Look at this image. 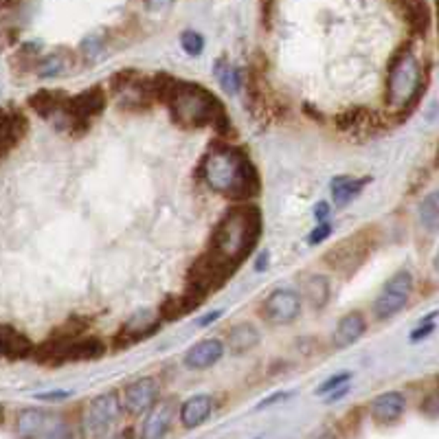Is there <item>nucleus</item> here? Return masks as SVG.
<instances>
[{
    "mask_svg": "<svg viewBox=\"0 0 439 439\" xmlns=\"http://www.w3.org/2000/svg\"><path fill=\"white\" fill-rule=\"evenodd\" d=\"M202 176L215 194L229 198H253L259 194V174L251 158L231 145L209 152L202 163Z\"/></svg>",
    "mask_w": 439,
    "mask_h": 439,
    "instance_id": "nucleus-1",
    "label": "nucleus"
},
{
    "mask_svg": "<svg viewBox=\"0 0 439 439\" xmlns=\"http://www.w3.org/2000/svg\"><path fill=\"white\" fill-rule=\"evenodd\" d=\"M165 104L169 106L171 119L183 128L215 125L220 132H226L231 125L224 106L220 104L217 97L198 84L174 82Z\"/></svg>",
    "mask_w": 439,
    "mask_h": 439,
    "instance_id": "nucleus-2",
    "label": "nucleus"
},
{
    "mask_svg": "<svg viewBox=\"0 0 439 439\" xmlns=\"http://www.w3.org/2000/svg\"><path fill=\"white\" fill-rule=\"evenodd\" d=\"M261 238V213L257 207H236L226 211V215L220 220L213 238H211V251L222 255L231 263H242L248 255L253 253Z\"/></svg>",
    "mask_w": 439,
    "mask_h": 439,
    "instance_id": "nucleus-3",
    "label": "nucleus"
},
{
    "mask_svg": "<svg viewBox=\"0 0 439 439\" xmlns=\"http://www.w3.org/2000/svg\"><path fill=\"white\" fill-rule=\"evenodd\" d=\"M422 95V70L411 51H402L389 64L387 104L395 110L411 108Z\"/></svg>",
    "mask_w": 439,
    "mask_h": 439,
    "instance_id": "nucleus-4",
    "label": "nucleus"
},
{
    "mask_svg": "<svg viewBox=\"0 0 439 439\" xmlns=\"http://www.w3.org/2000/svg\"><path fill=\"white\" fill-rule=\"evenodd\" d=\"M236 263H231L229 259H224L222 255H217L215 251H209L200 255L194 266L189 268V275H187V290L196 292V295L200 299H204L207 295H211V292L220 290L226 282L229 277L236 272Z\"/></svg>",
    "mask_w": 439,
    "mask_h": 439,
    "instance_id": "nucleus-5",
    "label": "nucleus"
},
{
    "mask_svg": "<svg viewBox=\"0 0 439 439\" xmlns=\"http://www.w3.org/2000/svg\"><path fill=\"white\" fill-rule=\"evenodd\" d=\"M104 106H106V93L97 86L88 88V91H84L75 97H66L60 112H57L64 119L60 125H70V130L75 125L88 128V123L101 114Z\"/></svg>",
    "mask_w": 439,
    "mask_h": 439,
    "instance_id": "nucleus-6",
    "label": "nucleus"
},
{
    "mask_svg": "<svg viewBox=\"0 0 439 439\" xmlns=\"http://www.w3.org/2000/svg\"><path fill=\"white\" fill-rule=\"evenodd\" d=\"M411 290H413V275L408 270H398L387 282V286L383 288V292H380L376 303H373L376 316L383 318V321L395 316L408 303Z\"/></svg>",
    "mask_w": 439,
    "mask_h": 439,
    "instance_id": "nucleus-7",
    "label": "nucleus"
},
{
    "mask_svg": "<svg viewBox=\"0 0 439 439\" xmlns=\"http://www.w3.org/2000/svg\"><path fill=\"white\" fill-rule=\"evenodd\" d=\"M121 413V404L114 393L97 395L86 404L82 413V426L86 435H104Z\"/></svg>",
    "mask_w": 439,
    "mask_h": 439,
    "instance_id": "nucleus-8",
    "label": "nucleus"
},
{
    "mask_svg": "<svg viewBox=\"0 0 439 439\" xmlns=\"http://www.w3.org/2000/svg\"><path fill=\"white\" fill-rule=\"evenodd\" d=\"M369 251H371V244L367 242V233H358L356 238L351 236V238H345L343 242L336 244L325 255V261L334 270L351 275L358 270V266L364 259H367Z\"/></svg>",
    "mask_w": 439,
    "mask_h": 439,
    "instance_id": "nucleus-9",
    "label": "nucleus"
},
{
    "mask_svg": "<svg viewBox=\"0 0 439 439\" xmlns=\"http://www.w3.org/2000/svg\"><path fill=\"white\" fill-rule=\"evenodd\" d=\"M18 433L22 437H70L72 433L60 415L40 411V408H26L18 415Z\"/></svg>",
    "mask_w": 439,
    "mask_h": 439,
    "instance_id": "nucleus-10",
    "label": "nucleus"
},
{
    "mask_svg": "<svg viewBox=\"0 0 439 439\" xmlns=\"http://www.w3.org/2000/svg\"><path fill=\"white\" fill-rule=\"evenodd\" d=\"M301 314V297L295 290H275L263 303V316L272 325H288Z\"/></svg>",
    "mask_w": 439,
    "mask_h": 439,
    "instance_id": "nucleus-11",
    "label": "nucleus"
},
{
    "mask_svg": "<svg viewBox=\"0 0 439 439\" xmlns=\"http://www.w3.org/2000/svg\"><path fill=\"white\" fill-rule=\"evenodd\" d=\"M106 354V345L97 336H77L68 341L60 351L55 354L53 364L62 362H82V360H97Z\"/></svg>",
    "mask_w": 439,
    "mask_h": 439,
    "instance_id": "nucleus-12",
    "label": "nucleus"
},
{
    "mask_svg": "<svg viewBox=\"0 0 439 439\" xmlns=\"http://www.w3.org/2000/svg\"><path fill=\"white\" fill-rule=\"evenodd\" d=\"M158 328H160V318H156L150 310L139 312L132 316L119 332H116L114 343H116V347H130V345H134L143 339H148V336H152Z\"/></svg>",
    "mask_w": 439,
    "mask_h": 439,
    "instance_id": "nucleus-13",
    "label": "nucleus"
},
{
    "mask_svg": "<svg viewBox=\"0 0 439 439\" xmlns=\"http://www.w3.org/2000/svg\"><path fill=\"white\" fill-rule=\"evenodd\" d=\"M158 398V385L154 378H141L137 383H132L123 391V406L125 411L141 415L156 402Z\"/></svg>",
    "mask_w": 439,
    "mask_h": 439,
    "instance_id": "nucleus-14",
    "label": "nucleus"
},
{
    "mask_svg": "<svg viewBox=\"0 0 439 439\" xmlns=\"http://www.w3.org/2000/svg\"><path fill=\"white\" fill-rule=\"evenodd\" d=\"M224 356V345L220 343L217 339H207V341H200L196 343L192 349L185 354V364L189 369H209L213 364Z\"/></svg>",
    "mask_w": 439,
    "mask_h": 439,
    "instance_id": "nucleus-15",
    "label": "nucleus"
},
{
    "mask_svg": "<svg viewBox=\"0 0 439 439\" xmlns=\"http://www.w3.org/2000/svg\"><path fill=\"white\" fill-rule=\"evenodd\" d=\"M404 408H406L404 395L398 393V391H389V393L378 395V398L371 402V417L378 424L387 426V424H393V422H398L402 417Z\"/></svg>",
    "mask_w": 439,
    "mask_h": 439,
    "instance_id": "nucleus-16",
    "label": "nucleus"
},
{
    "mask_svg": "<svg viewBox=\"0 0 439 439\" xmlns=\"http://www.w3.org/2000/svg\"><path fill=\"white\" fill-rule=\"evenodd\" d=\"M339 123H341L339 128L351 137H369V134H373V130L380 125L378 114L369 112V110H362V108H356V110H349V112L341 114Z\"/></svg>",
    "mask_w": 439,
    "mask_h": 439,
    "instance_id": "nucleus-17",
    "label": "nucleus"
},
{
    "mask_svg": "<svg viewBox=\"0 0 439 439\" xmlns=\"http://www.w3.org/2000/svg\"><path fill=\"white\" fill-rule=\"evenodd\" d=\"M213 398L211 395H194V398H189L183 408H180V422L185 429H198L200 424H204L211 413H213Z\"/></svg>",
    "mask_w": 439,
    "mask_h": 439,
    "instance_id": "nucleus-18",
    "label": "nucleus"
},
{
    "mask_svg": "<svg viewBox=\"0 0 439 439\" xmlns=\"http://www.w3.org/2000/svg\"><path fill=\"white\" fill-rule=\"evenodd\" d=\"M26 130V119L18 110H0V154L16 145Z\"/></svg>",
    "mask_w": 439,
    "mask_h": 439,
    "instance_id": "nucleus-19",
    "label": "nucleus"
},
{
    "mask_svg": "<svg viewBox=\"0 0 439 439\" xmlns=\"http://www.w3.org/2000/svg\"><path fill=\"white\" fill-rule=\"evenodd\" d=\"M171 413L174 408L169 402H154L148 408V417H145L143 424V437H163L169 431V424H171Z\"/></svg>",
    "mask_w": 439,
    "mask_h": 439,
    "instance_id": "nucleus-20",
    "label": "nucleus"
},
{
    "mask_svg": "<svg viewBox=\"0 0 439 439\" xmlns=\"http://www.w3.org/2000/svg\"><path fill=\"white\" fill-rule=\"evenodd\" d=\"M200 301L202 299L196 295V292L187 290L183 295H174V297L165 299L163 305L158 307V316H163L165 321H176L180 316H187L189 312H194L200 305Z\"/></svg>",
    "mask_w": 439,
    "mask_h": 439,
    "instance_id": "nucleus-21",
    "label": "nucleus"
},
{
    "mask_svg": "<svg viewBox=\"0 0 439 439\" xmlns=\"http://www.w3.org/2000/svg\"><path fill=\"white\" fill-rule=\"evenodd\" d=\"M33 351L31 341L18 330H13L9 325H0V354H5L9 358H24Z\"/></svg>",
    "mask_w": 439,
    "mask_h": 439,
    "instance_id": "nucleus-22",
    "label": "nucleus"
},
{
    "mask_svg": "<svg viewBox=\"0 0 439 439\" xmlns=\"http://www.w3.org/2000/svg\"><path fill=\"white\" fill-rule=\"evenodd\" d=\"M364 328H367V323H364V318L360 312H349L347 316L341 318L339 328H336V345L339 347H347V345H354L360 336L364 334Z\"/></svg>",
    "mask_w": 439,
    "mask_h": 439,
    "instance_id": "nucleus-23",
    "label": "nucleus"
},
{
    "mask_svg": "<svg viewBox=\"0 0 439 439\" xmlns=\"http://www.w3.org/2000/svg\"><path fill=\"white\" fill-rule=\"evenodd\" d=\"M369 183V178H351V176H336L332 180V198L336 202V207H343L349 200H354L362 187Z\"/></svg>",
    "mask_w": 439,
    "mask_h": 439,
    "instance_id": "nucleus-24",
    "label": "nucleus"
},
{
    "mask_svg": "<svg viewBox=\"0 0 439 439\" xmlns=\"http://www.w3.org/2000/svg\"><path fill=\"white\" fill-rule=\"evenodd\" d=\"M64 99H66V95L60 91H38L36 95L29 97V106H31L40 116H44V119H49V116H55L60 112Z\"/></svg>",
    "mask_w": 439,
    "mask_h": 439,
    "instance_id": "nucleus-25",
    "label": "nucleus"
},
{
    "mask_svg": "<svg viewBox=\"0 0 439 439\" xmlns=\"http://www.w3.org/2000/svg\"><path fill=\"white\" fill-rule=\"evenodd\" d=\"M226 343L233 354H244V351L253 349L259 343V332L251 323H240L236 328H231Z\"/></svg>",
    "mask_w": 439,
    "mask_h": 439,
    "instance_id": "nucleus-26",
    "label": "nucleus"
},
{
    "mask_svg": "<svg viewBox=\"0 0 439 439\" xmlns=\"http://www.w3.org/2000/svg\"><path fill=\"white\" fill-rule=\"evenodd\" d=\"M305 297L314 307H323L330 299V282L325 277H310L305 284Z\"/></svg>",
    "mask_w": 439,
    "mask_h": 439,
    "instance_id": "nucleus-27",
    "label": "nucleus"
},
{
    "mask_svg": "<svg viewBox=\"0 0 439 439\" xmlns=\"http://www.w3.org/2000/svg\"><path fill=\"white\" fill-rule=\"evenodd\" d=\"M437 220H439V209H437V194H429L419 204V222L422 226L435 233L437 231Z\"/></svg>",
    "mask_w": 439,
    "mask_h": 439,
    "instance_id": "nucleus-28",
    "label": "nucleus"
},
{
    "mask_svg": "<svg viewBox=\"0 0 439 439\" xmlns=\"http://www.w3.org/2000/svg\"><path fill=\"white\" fill-rule=\"evenodd\" d=\"M215 75H217L220 84L224 86V91H229V93H238L240 91V86H242V82H240V70L233 68L231 64H226L224 60H220L215 64Z\"/></svg>",
    "mask_w": 439,
    "mask_h": 439,
    "instance_id": "nucleus-29",
    "label": "nucleus"
},
{
    "mask_svg": "<svg viewBox=\"0 0 439 439\" xmlns=\"http://www.w3.org/2000/svg\"><path fill=\"white\" fill-rule=\"evenodd\" d=\"M180 47H183L185 53L198 57L204 51V38L200 33H196V31H185L180 36Z\"/></svg>",
    "mask_w": 439,
    "mask_h": 439,
    "instance_id": "nucleus-30",
    "label": "nucleus"
},
{
    "mask_svg": "<svg viewBox=\"0 0 439 439\" xmlns=\"http://www.w3.org/2000/svg\"><path fill=\"white\" fill-rule=\"evenodd\" d=\"M349 378H351V373H336V376L328 378L325 383L316 389V393H318V395H325V393H330V391H334V389H339L341 385H347V383H349Z\"/></svg>",
    "mask_w": 439,
    "mask_h": 439,
    "instance_id": "nucleus-31",
    "label": "nucleus"
},
{
    "mask_svg": "<svg viewBox=\"0 0 439 439\" xmlns=\"http://www.w3.org/2000/svg\"><path fill=\"white\" fill-rule=\"evenodd\" d=\"M62 68H64V64L60 60V55H49V60L42 66V75H57Z\"/></svg>",
    "mask_w": 439,
    "mask_h": 439,
    "instance_id": "nucleus-32",
    "label": "nucleus"
},
{
    "mask_svg": "<svg viewBox=\"0 0 439 439\" xmlns=\"http://www.w3.org/2000/svg\"><path fill=\"white\" fill-rule=\"evenodd\" d=\"M330 231H332V226L328 222H318V226L314 229V233L310 236V244H321L330 236Z\"/></svg>",
    "mask_w": 439,
    "mask_h": 439,
    "instance_id": "nucleus-33",
    "label": "nucleus"
},
{
    "mask_svg": "<svg viewBox=\"0 0 439 439\" xmlns=\"http://www.w3.org/2000/svg\"><path fill=\"white\" fill-rule=\"evenodd\" d=\"M435 330V321H429V325L426 328H419V330H415L413 332V341H419V339H426V334H431Z\"/></svg>",
    "mask_w": 439,
    "mask_h": 439,
    "instance_id": "nucleus-34",
    "label": "nucleus"
},
{
    "mask_svg": "<svg viewBox=\"0 0 439 439\" xmlns=\"http://www.w3.org/2000/svg\"><path fill=\"white\" fill-rule=\"evenodd\" d=\"M68 391H53V393H42V395H38L40 400H66L68 398Z\"/></svg>",
    "mask_w": 439,
    "mask_h": 439,
    "instance_id": "nucleus-35",
    "label": "nucleus"
},
{
    "mask_svg": "<svg viewBox=\"0 0 439 439\" xmlns=\"http://www.w3.org/2000/svg\"><path fill=\"white\" fill-rule=\"evenodd\" d=\"M328 213H330V207L325 202H321L318 207L314 209V217H316V222H325V217H328Z\"/></svg>",
    "mask_w": 439,
    "mask_h": 439,
    "instance_id": "nucleus-36",
    "label": "nucleus"
},
{
    "mask_svg": "<svg viewBox=\"0 0 439 439\" xmlns=\"http://www.w3.org/2000/svg\"><path fill=\"white\" fill-rule=\"evenodd\" d=\"M286 398H290V393H277V395H272V398H268V400H263L259 406L263 408V406H270L272 402H279V400H286Z\"/></svg>",
    "mask_w": 439,
    "mask_h": 439,
    "instance_id": "nucleus-37",
    "label": "nucleus"
},
{
    "mask_svg": "<svg viewBox=\"0 0 439 439\" xmlns=\"http://www.w3.org/2000/svg\"><path fill=\"white\" fill-rule=\"evenodd\" d=\"M220 314H222V312H220V310H215V312L207 314V316H204V318L200 321V325H202V328H204V325H209V323H211V321H215V318H217Z\"/></svg>",
    "mask_w": 439,
    "mask_h": 439,
    "instance_id": "nucleus-38",
    "label": "nucleus"
},
{
    "mask_svg": "<svg viewBox=\"0 0 439 439\" xmlns=\"http://www.w3.org/2000/svg\"><path fill=\"white\" fill-rule=\"evenodd\" d=\"M263 261H268L266 255H261V257H259V261H257V270H263V268H266V266H263Z\"/></svg>",
    "mask_w": 439,
    "mask_h": 439,
    "instance_id": "nucleus-39",
    "label": "nucleus"
}]
</instances>
